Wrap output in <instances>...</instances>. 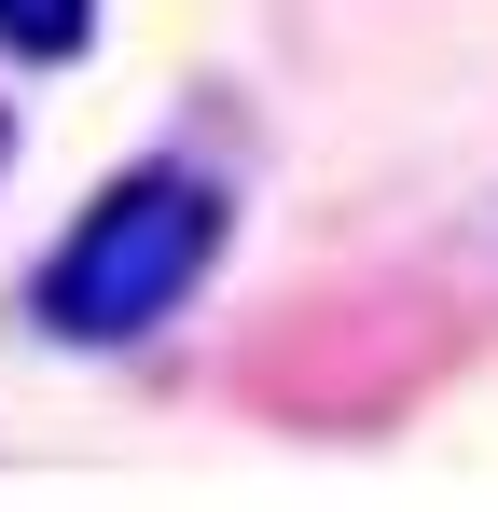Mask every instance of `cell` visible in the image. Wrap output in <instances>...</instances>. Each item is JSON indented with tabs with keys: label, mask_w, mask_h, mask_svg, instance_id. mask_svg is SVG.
<instances>
[{
	"label": "cell",
	"mask_w": 498,
	"mask_h": 512,
	"mask_svg": "<svg viewBox=\"0 0 498 512\" xmlns=\"http://www.w3.org/2000/svg\"><path fill=\"white\" fill-rule=\"evenodd\" d=\"M83 42H97V0H0V56H28V70H70Z\"/></svg>",
	"instance_id": "cell-2"
},
{
	"label": "cell",
	"mask_w": 498,
	"mask_h": 512,
	"mask_svg": "<svg viewBox=\"0 0 498 512\" xmlns=\"http://www.w3.org/2000/svg\"><path fill=\"white\" fill-rule=\"evenodd\" d=\"M222 236H236V194L208 167H180V153H153V167H125L70 236L42 250L28 319L56 346H139V333H166V319L194 305V277L222 263Z\"/></svg>",
	"instance_id": "cell-1"
},
{
	"label": "cell",
	"mask_w": 498,
	"mask_h": 512,
	"mask_svg": "<svg viewBox=\"0 0 498 512\" xmlns=\"http://www.w3.org/2000/svg\"><path fill=\"white\" fill-rule=\"evenodd\" d=\"M0 153H14V125H0Z\"/></svg>",
	"instance_id": "cell-3"
}]
</instances>
